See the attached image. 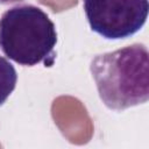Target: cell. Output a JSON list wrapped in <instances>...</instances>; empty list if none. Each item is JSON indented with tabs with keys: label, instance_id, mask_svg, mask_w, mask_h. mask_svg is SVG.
Instances as JSON below:
<instances>
[{
	"label": "cell",
	"instance_id": "cell-1",
	"mask_svg": "<svg viewBox=\"0 0 149 149\" xmlns=\"http://www.w3.org/2000/svg\"><path fill=\"white\" fill-rule=\"evenodd\" d=\"M144 44L135 43L97 55L90 64L99 97L113 111H123L149 99V61Z\"/></svg>",
	"mask_w": 149,
	"mask_h": 149
},
{
	"label": "cell",
	"instance_id": "cell-2",
	"mask_svg": "<svg viewBox=\"0 0 149 149\" xmlns=\"http://www.w3.org/2000/svg\"><path fill=\"white\" fill-rule=\"evenodd\" d=\"M56 43V26L40 7L17 5L0 17V49L20 65L51 66Z\"/></svg>",
	"mask_w": 149,
	"mask_h": 149
},
{
	"label": "cell",
	"instance_id": "cell-3",
	"mask_svg": "<svg viewBox=\"0 0 149 149\" xmlns=\"http://www.w3.org/2000/svg\"><path fill=\"white\" fill-rule=\"evenodd\" d=\"M91 29L107 40L136 34L148 17V0H83Z\"/></svg>",
	"mask_w": 149,
	"mask_h": 149
},
{
	"label": "cell",
	"instance_id": "cell-4",
	"mask_svg": "<svg viewBox=\"0 0 149 149\" xmlns=\"http://www.w3.org/2000/svg\"><path fill=\"white\" fill-rule=\"evenodd\" d=\"M17 74L15 68L5 57L0 56V106L15 90Z\"/></svg>",
	"mask_w": 149,
	"mask_h": 149
},
{
	"label": "cell",
	"instance_id": "cell-5",
	"mask_svg": "<svg viewBox=\"0 0 149 149\" xmlns=\"http://www.w3.org/2000/svg\"><path fill=\"white\" fill-rule=\"evenodd\" d=\"M23 0H0L1 5H8V3H14V2H20Z\"/></svg>",
	"mask_w": 149,
	"mask_h": 149
}]
</instances>
